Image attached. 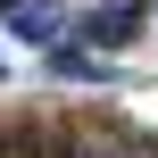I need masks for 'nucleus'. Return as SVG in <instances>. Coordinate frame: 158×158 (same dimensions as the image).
Listing matches in <instances>:
<instances>
[{"label": "nucleus", "mask_w": 158, "mask_h": 158, "mask_svg": "<svg viewBox=\"0 0 158 158\" xmlns=\"http://www.w3.org/2000/svg\"><path fill=\"white\" fill-rule=\"evenodd\" d=\"M75 158H150V150H75Z\"/></svg>", "instance_id": "3"}, {"label": "nucleus", "mask_w": 158, "mask_h": 158, "mask_svg": "<svg viewBox=\"0 0 158 158\" xmlns=\"http://www.w3.org/2000/svg\"><path fill=\"white\" fill-rule=\"evenodd\" d=\"M50 75H75V83H100L108 67H100V58H83V50H50Z\"/></svg>", "instance_id": "2"}, {"label": "nucleus", "mask_w": 158, "mask_h": 158, "mask_svg": "<svg viewBox=\"0 0 158 158\" xmlns=\"http://www.w3.org/2000/svg\"><path fill=\"white\" fill-rule=\"evenodd\" d=\"M142 33V8L125 0V8H92L83 17V42H100V50H117V42H133Z\"/></svg>", "instance_id": "1"}]
</instances>
